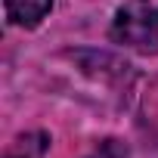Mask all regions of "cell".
<instances>
[{
    "mask_svg": "<svg viewBox=\"0 0 158 158\" xmlns=\"http://www.w3.org/2000/svg\"><path fill=\"white\" fill-rule=\"evenodd\" d=\"M3 6H6V19L13 25L34 28L53 10V0H3Z\"/></svg>",
    "mask_w": 158,
    "mask_h": 158,
    "instance_id": "7a4b0ae2",
    "label": "cell"
},
{
    "mask_svg": "<svg viewBox=\"0 0 158 158\" xmlns=\"http://www.w3.org/2000/svg\"><path fill=\"white\" fill-rule=\"evenodd\" d=\"M112 37L133 50H158V6L149 0H130L115 13Z\"/></svg>",
    "mask_w": 158,
    "mask_h": 158,
    "instance_id": "6da1fadb",
    "label": "cell"
},
{
    "mask_svg": "<svg viewBox=\"0 0 158 158\" xmlns=\"http://www.w3.org/2000/svg\"><path fill=\"white\" fill-rule=\"evenodd\" d=\"M90 158H130V155H127V146H124V143H118V139H106V143L96 146V152H93Z\"/></svg>",
    "mask_w": 158,
    "mask_h": 158,
    "instance_id": "277c9868",
    "label": "cell"
},
{
    "mask_svg": "<svg viewBox=\"0 0 158 158\" xmlns=\"http://www.w3.org/2000/svg\"><path fill=\"white\" fill-rule=\"evenodd\" d=\"M47 146H50V139L44 133H28V136L16 139V146L6 152V158H44Z\"/></svg>",
    "mask_w": 158,
    "mask_h": 158,
    "instance_id": "3957f363",
    "label": "cell"
}]
</instances>
